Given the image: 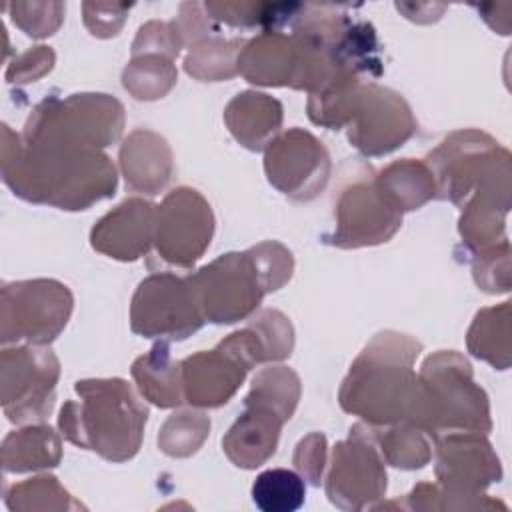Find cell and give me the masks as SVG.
<instances>
[{"mask_svg":"<svg viewBox=\"0 0 512 512\" xmlns=\"http://www.w3.org/2000/svg\"><path fill=\"white\" fill-rule=\"evenodd\" d=\"M82 404L68 402L60 412L62 434L110 460L130 458L140 444L148 410L134 398L122 380L78 382Z\"/></svg>","mask_w":512,"mask_h":512,"instance_id":"6da1fadb","label":"cell"},{"mask_svg":"<svg viewBox=\"0 0 512 512\" xmlns=\"http://www.w3.org/2000/svg\"><path fill=\"white\" fill-rule=\"evenodd\" d=\"M204 318L236 322L258 306L266 292L252 252L226 254L188 278Z\"/></svg>","mask_w":512,"mask_h":512,"instance_id":"7a4b0ae2","label":"cell"},{"mask_svg":"<svg viewBox=\"0 0 512 512\" xmlns=\"http://www.w3.org/2000/svg\"><path fill=\"white\" fill-rule=\"evenodd\" d=\"M204 314L186 280L172 274H156L138 286L132 302V330L144 336L186 338L198 330Z\"/></svg>","mask_w":512,"mask_h":512,"instance_id":"3957f363","label":"cell"},{"mask_svg":"<svg viewBox=\"0 0 512 512\" xmlns=\"http://www.w3.org/2000/svg\"><path fill=\"white\" fill-rule=\"evenodd\" d=\"M4 340L26 338L44 344L66 324L72 298L66 286L52 280L18 282L2 290Z\"/></svg>","mask_w":512,"mask_h":512,"instance_id":"277c9868","label":"cell"},{"mask_svg":"<svg viewBox=\"0 0 512 512\" xmlns=\"http://www.w3.org/2000/svg\"><path fill=\"white\" fill-rule=\"evenodd\" d=\"M154 242L164 260L188 266L210 244L214 220L204 198L190 188H178L166 196L156 212Z\"/></svg>","mask_w":512,"mask_h":512,"instance_id":"5b68a950","label":"cell"},{"mask_svg":"<svg viewBox=\"0 0 512 512\" xmlns=\"http://www.w3.org/2000/svg\"><path fill=\"white\" fill-rule=\"evenodd\" d=\"M266 172L270 182L284 194L310 198L328 178V156L310 134L290 130L270 142Z\"/></svg>","mask_w":512,"mask_h":512,"instance_id":"8992f818","label":"cell"},{"mask_svg":"<svg viewBox=\"0 0 512 512\" xmlns=\"http://www.w3.org/2000/svg\"><path fill=\"white\" fill-rule=\"evenodd\" d=\"M350 432V438L334 448L328 494L332 496L350 480L338 506H342L344 500H350L348 506L356 508V498H378L386 490V472L376 454L372 438L362 432V426H354Z\"/></svg>","mask_w":512,"mask_h":512,"instance_id":"52a82bcc","label":"cell"},{"mask_svg":"<svg viewBox=\"0 0 512 512\" xmlns=\"http://www.w3.org/2000/svg\"><path fill=\"white\" fill-rule=\"evenodd\" d=\"M284 420L288 418L276 406L248 394L246 412L228 430L222 446L236 466L254 468L274 454Z\"/></svg>","mask_w":512,"mask_h":512,"instance_id":"ba28073f","label":"cell"},{"mask_svg":"<svg viewBox=\"0 0 512 512\" xmlns=\"http://www.w3.org/2000/svg\"><path fill=\"white\" fill-rule=\"evenodd\" d=\"M154 230V206L132 198L94 226L92 244L112 258L134 260L148 250L154 240Z\"/></svg>","mask_w":512,"mask_h":512,"instance_id":"9c48e42d","label":"cell"},{"mask_svg":"<svg viewBox=\"0 0 512 512\" xmlns=\"http://www.w3.org/2000/svg\"><path fill=\"white\" fill-rule=\"evenodd\" d=\"M16 364L14 370V396L10 402H16L14 412L8 416L10 420L24 418H44L52 408V388L58 376V362L50 350H32L18 348L6 350Z\"/></svg>","mask_w":512,"mask_h":512,"instance_id":"30bf717a","label":"cell"},{"mask_svg":"<svg viewBox=\"0 0 512 512\" xmlns=\"http://www.w3.org/2000/svg\"><path fill=\"white\" fill-rule=\"evenodd\" d=\"M340 228L334 236V244L338 246H360L372 244V236L366 224L374 226L382 240L392 236V232L400 226V214L392 208L378 190L368 184L350 186L338 204Z\"/></svg>","mask_w":512,"mask_h":512,"instance_id":"8fae6325","label":"cell"},{"mask_svg":"<svg viewBox=\"0 0 512 512\" xmlns=\"http://www.w3.org/2000/svg\"><path fill=\"white\" fill-rule=\"evenodd\" d=\"M438 476L452 490H478L500 476L490 446L472 434H452L438 444Z\"/></svg>","mask_w":512,"mask_h":512,"instance_id":"7c38bea8","label":"cell"},{"mask_svg":"<svg viewBox=\"0 0 512 512\" xmlns=\"http://www.w3.org/2000/svg\"><path fill=\"white\" fill-rule=\"evenodd\" d=\"M126 182L134 190L156 194L170 178V150L152 132H134L120 152Z\"/></svg>","mask_w":512,"mask_h":512,"instance_id":"4fadbf2b","label":"cell"},{"mask_svg":"<svg viewBox=\"0 0 512 512\" xmlns=\"http://www.w3.org/2000/svg\"><path fill=\"white\" fill-rule=\"evenodd\" d=\"M178 364L170 362L168 346L164 342L156 344L148 356H142L134 364V378L138 380L140 392L158 406H176L184 400L180 392Z\"/></svg>","mask_w":512,"mask_h":512,"instance_id":"5bb4252c","label":"cell"},{"mask_svg":"<svg viewBox=\"0 0 512 512\" xmlns=\"http://www.w3.org/2000/svg\"><path fill=\"white\" fill-rule=\"evenodd\" d=\"M60 444L56 434L46 428H26L14 432L4 442V468L22 472L30 468L54 466L60 456Z\"/></svg>","mask_w":512,"mask_h":512,"instance_id":"9a60e30c","label":"cell"},{"mask_svg":"<svg viewBox=\"0 0 512 512\" xmlns=\"http://www.w3.org/2000/svg\"><path fill=\"white\" fill-rule=\"evenodd\" d=\"M280 104L274 98H268L266 94H258L256 114H248V110L242 106L238 98H234L226 110V122L232 130V134L248 148L260 150L280 124Z\"/></svg>","mask_w":512,"mask_h":512,"instance_id":"2e32d148","label":"cell"},{"mask_svg":"<svg viewBox=\"0 0 512 512\" xmlns=\"http://www.w3.org/2000/svg\"><path fill=\"white\" fill-rule=\"evenodd\" d=\"M304 480L286 468L264 470L252 484V500L264 512H294L304 504Z\"/></svg>","mask_w":512,"mask_h":512,"instance_id":"e0dca14e","label":"cell"},{"mask_svg":"<svg viewBox=\"0 0 512 512\" xmlns=\"http://www.w3.org/2000/svg\"><path fill=\"white\" fill-rule=\"evenodd\" d=\"M202 424H208V420L202 416V414H192V412H182V414H174L166 426L178 430L180 434L176 436H160L158 438V444L162 446V450L166 454H172V456H186L190 452H194L198 448V444L202 442L204 436L200 434H186L188 430L196 428V426H202Z\"/></svg>","mask_w":512,"mask_h":512,"instance_id":"ac0fdd59","label":"cell"}]
</instances>
